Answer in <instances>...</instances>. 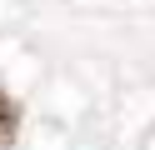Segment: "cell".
<instances>
[{
  "label": "cell",
  "instance_id": "cell-1",
  "mask_svg": "<svg viewBox=\"0 0 155 150\" xmlns=\"http://www.w3.org/2000/svg\"><path fill=\"white\" fill-rule=\"evenodd\" d=\"M15 130H20V105H15V100L0 90V145H10Z\"/></svg>",
  "mask_w": 155,
  "mask_h": 150
}]
</instances>
